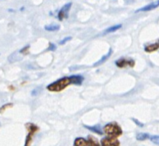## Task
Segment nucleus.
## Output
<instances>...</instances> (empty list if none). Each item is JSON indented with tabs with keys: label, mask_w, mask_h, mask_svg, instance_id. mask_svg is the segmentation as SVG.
<instances>
[{
	"label": "nucleus",
	"mask_w": 159,
	"mask_h": 146,
	"mask_svg": "<svg viewBox=\"0 0 159 146\" xmlns=\"http://www.w3.org/2000/svg\"><path fill=\"white\" fill-rule=\"evenodd\" d=\"M103 133L108 137H115L118 138L119 136L123 134V130H122L121 126L118 124L117 122H109L105 124L102 128Z\"/></svg>",
	"instance_id": "f257e3e1"
},
{
	"label": "nucleus",
	"mask_w": 159,
	"mask_h": 146,
	"mask_svg": "<svg viewBox=\"0 0 159 146\" xmlns=\"http://www.w3.org/2000/svg\"><path fill=\"white\" fill-rule=\"evenodd\" d=\"M70 85H72L70 77H61V79L55 81L54 83L48 85L47 90H49V92L58 93V92H62L63 90H65L67 86H70Z\"/></svg>",
	"instance_id": "f03ea898"
},
{
	"label": "nucleus",
	"mask_w": 159,
	"mask_h": 146,
	"mask_svg": "<svg viewBox=\"0 0 159 146\" xmlns=\"http://www.w3.org/2000/svg\"><path fill=\"white\" fill-rule=\"evenodd\" d=\"M25 127L27 129V135H26V139H25V143L24 146H30L33 142V138L36 132L39 131V127L34 124L32 122H28L25 124Z\"/></svg>",
	"instance_id": "7ed1b4c3"
},
{
	"label": "nucleus",
	"mask_w": 159,
	"mask_h": 146,
	"mask_svg": "<svg viewBox=\"0 0 159 146\" xmlns=\"http://www.w3.org/2000/svg\"><path fill=\"white\" fill-rule=\"evenodd\" d=\"M115 65L117 68H120V69H122V68H127V67L133 68L135 66V61L131 58L122 57L115 61Z\"/></svg>",
	"instance_id": "20e7f679"
},
{
	"label": "nucleus",
	"mask_w": 159,
	"mask_h": 146,
	"mask_svg": "<svg viewBox=\"0 0 159 146\" xmlns=\"http://www.w3.org/2000/svg\"><path fill=\"white\" fill-rule=\"evenodd\" d=\"M100 145L101 146H119L120 145V141L118 138L115 137H103L100 141Z\"/></svg>",
	"instance_id": "39448f33"
},
{
	"label": "nucleus",
	"mask_w": 159,
	"mask_h": 146,
	"mask_svg": "<svg viewBox=\"0 0 159 146\" xmlns=\"http://www.w3.org/2000/svg\"><path fill=\"white\" fill-rule=\"evenodd\" d=\"M72 6V3L71 2H68L67 4H65L64 6H63L60 10L58 12V15H57V18L60 21H62L63 19H65V18L68 17V13H69V10Z\"/></svg>",
	"instance_id": "423d86ee"
},
{
	"label": "nucleus",
	"mask_w": 159,
	"mask_h": 146,
	"mask_svg": "<svg viewBox=\"0 0 159 146\" xmlns=\"http://www.w3.org/2000/svg\"><path fill=\"white\" fill-rule=\"evenodd\" d=\"M159 6V0L157 1H154L150 4H148V5L144 6L142 8H139L136 10V12H147V11H151V10H154L155 8H157Z\"/></svg>",
	"instance_id": "0eeeda50"
},
{
	"label": "nucleus",
	"mask_w": 159,
	"mask_h": 146,
	"mask_svg": "<svg viewBox=\"0 0 159 146\" xmlns=\"http://www.w3.org/2000/svg\"><path fill=\"white\" fill-rule=\"evenodd\" d=\"M159 49V40H157L156 42L151 43V44H147L144 46V51L146 53H152L155 52Z\"/></svg>",
	"instance_id": "6e6552de"
},
{
	"label": "nucleus",
	"mask_w": 159,
	"mask_h": 146,
	"mask_svg": "<svg viewBox=\"0 0 159 146\" xmlns=\"http://www.w3.org/2000/svg\"><path fill=\"white\" fill-rule=\"evenodd\" d=\"M70 80H71L72 85L80 86V85H82L83 81H84V77L80 75H73V76H70Z\"/></svg>",
	"instance_id": "1a4fd4ad"
},
{
	"label": "nucleus",
	"mask_w": 159,
	"mask_h": 146,
	"mask_svg": "<svg viewBox=\"0 0 159 146\" xmlns=\"http://www.w3.org/2000/svg\"><path fill=\"white\" fill-rule=\"evenodd\" d=\"M86 141H87V146H101L100 143L98 142V140L92 135H88Z\"/></svg>",
	"instance_id": "9d476101"
},
{
	"label": "nucleus",
	"mask_w": 159,
	"mask_h": 146,
	"mask_svg": "<svg viewBox=\"0 0 159 146\" xmlns=\"http://www.w3.org/2000/svg\"><path fill=\"white\" fill-rule=\"evenodd\" d=\"M111 54H112V49H109L108 53H107L106 55H104V56L100 59V60H99L97 63H95L93 66H94V67H97V66H99V65H101V64H103L106 60H108V58L111 56Z\"/></svg>",
	"instance_id": "9b49d317"
},
{
	"label": "nucleus",
	"mask_w": 159,
	"mask_h": 146,
	"mask_svg": "<svg viewBox=\"0 0 159 146\" xmlns=\"http://www.w3.org/2000/svg\"><path fill=\"white\" fill-rule=\"evenodd\" d=\"M73 146H87V141H86V138H83V137L75 138L74 142H73Z\"/></svg>",
	"instance_id": "f8f14e48"
},
{
	"label": "nucleus",
	"mask_w": 159,
	"mask_h": 146,
	"mask_svg": "<svg viewBox=\"0 0 159 146\" xmlns=\"http://www.w3.org/2000/svg\"><path fill=\"white\" fill-rule=\"evenodd\" d=\"M44 29L48 31V32H55V31H58L60 29V25L58 24H50V25H46L44 27Z\"/></svg>",
	"instance_id": "ddd939ff"
},
{
	"label": "nucleus",
	"mask_w": 159,
	"mask_h": 146,
	"mask_svg": "<svg viewBox=\"0 0 159 146\" xmlns=\"http://www.w3.org/2000/svg\"><path fill=\"white\" fill-rule=\"evenodd\" d=\"M121 27H122L121 24H117V25H114V26H112V27H109V28H107L105 31L103 32V34L106 35V34H109V33H112V32H115L116 30H119Z\"/></svg>",
	"instance_id": "4468645a"
},
{
	"label": "nucleus",
	"mask_w": 159,
	"mask_h": 146,
	"mask_svg": "<svg viewBox=\"0 0 159 146\" xmlns=\"http://www.w3.org/2000/svg\"><path fill=\"white\" fill-rule=\"evenodd\" d=\"M85 128H87L89 130H91L93 132H95V133H97V134H102L103 133V131L102 129H100V127L99 126H87V125H84Z\"/></svg>",
	"instance_id": "2eb2a0df"
},
{
	"label": "nucleus",
	"mask_w": 159,
	"mask_h": 146,
	"mask_svg": "<svg viewBox=\"0 0 159 146\" xmlns=\"http://www.w3.org/2000/svg\"><path fill=\"white\" fill-rule=\"evenodd\" d=\"M149 137H150V135H149L148 133H138L137 135H136V139H137L138 141L146 140V139H148Z\"/></svg>",
	"instance_id": "dca6fc26"
},
{
	"label": "nucleus",
	"mask_w": 159,
	"mask_h": 146,
	"mask_svg": "<svg viewBox=\"0 0 159 146\" xmlns=\"http://www.w3.org/2000/svg\"><path fill=\"white\" fill-rule=\"evenodd\" d=\"M13 106V103H5V104H3V106L0 107V113H3V112H5L8 108H11Z\"/></svg>",
	"instance_id": "f3484780"
},
{
	"label": "nucleus",
	"mask_w": 159,
	"mask_h": 146,
	"mask_svg": "<svg viewBox=\"0 0 159 146\" xmlns=\"http://www.w3.org/2000/svg\"><path fill=\"white\" fill-rule=\"evenodd\" d=\"M149 139H150L152 143L159 145V135H151L150 137H149Z\"/></svg>",
	"instance_id": "a211bd4d"
},
{
	"label": "nucleus",
	"mask_w": 159,
	"mask_h": 146,
	"mask_svg": "<svg viewBox=\"0 0 159 146\" xmlns=\"http://www.w3.org/2000/svg\"><path fill=\"white\" fill-rule=\"evenodd\" d=\"M72 39V37H65L63 40H60L59 41V45H64L65 43H67L68 41H70Z\"/></svg>",
	"instance_id": "6ab92c4d"
},
{
	"label": "nucleus",
	"mask_w": 159,
	"mask_h": 146,
	"mask_svg": "<svg viewBox=\"0 0 159 146\" xmlns=\"http://www.w3.org/2000/svg\"><path fill=\"white\" fill-rule=\"evenodd\" d=\"M28 50H29V45H27V46H25L24 48H22L19 52L21 54H23V55H26L27 53H28Z\"/></svg>",
	"instance_id": "aec40b11"
},
{
	"label": "nucleus",
	"mask_w": 159,
	"mask_h": 146,
	"mask_svg": "<svg viewBox=\"0 0 159 146\" xmlns=\"http://www.w3.org/2000/svg\"><path fill=\"white\" fill-rule=\"evenodd\" d=\"M48 51H55V50H56V45L55 44H50V45H49V47H48Z\"/></svg>",
	"instance_id": "412c9836"
},
{
	"label": "nucleus",
	"mask_w": 159,
	"mask_h": 146,
	"mask_svg": "<svg viewBox=\"0 0 159 146\" xmlns=\"http://www.w3.org/2000/svg\"><path fill=\"white\" fill-rule=\"evenodd\" d=\"M135 123H136V124H137V125H139V126H143L144 124H143V123H140L137 119H134V118H133V119H132Z\"/></svg>",
	"instance_id": "4be33fe9"
},
{
	"label": "nucleus",
	"mask_w": 159,
	"mask_h": 146,
	"mask_svg": "<svg viewBox=\"0 0 159 146\" xmlns=\"http://www.w3.org/2000/svg\"><path fill=\"white\" fill-rule=\"evenodd\" d=\"M8 12H14V9H8Z\"/></svg>",
	"instance_id": "5701e85b"
},
{
	"label": "nucleus",
	"mask_w": 159,
	"mask_h": 146,
	"mask_svg": "<svg viewBox=\"0 0 159 146\" xmlns=\"http://www.w3.org/2000/svg\"><path fill=\"white\" fill-rule=\"evenodd\" d=\"M24 9H25V7H21V8H20V10H21V11H23Z\"/></svg>",
	"instance_id": "b1692460"
}]
</instances>
